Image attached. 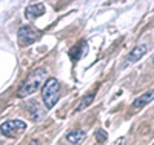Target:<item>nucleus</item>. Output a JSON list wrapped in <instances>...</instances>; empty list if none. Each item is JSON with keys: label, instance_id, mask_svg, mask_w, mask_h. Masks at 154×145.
Wrapping results in <instances>:
<instances>
[{"label": "nucleus", "instance_id": "nucleus-1", "mask_svg": "<svg viewBox=\"0 0 154 145\" xmlns=\"http://www.w3.org/2000/svg\"><path fill=\"white\" fill-rule=\"evenodd\" d=\"M46 76H48V70H46V68H35V70L29 74V77L25 80V84L20 87L17 96H19L20 99H23V97H28V96L34 94L35 91H38V90L45 85Z\"/></svg>", "mask_w": 154, "mask_h": 145}, {"label": "nucleus", "instance_id": "nucleus-2", "mask_svg": "<svg viewBox=\"0 0 154 145\" xmlns=\"http://www.w3.org/2000/svg\"><path fill=\"white\" fill-rule=\"evenodd\" d=\"M59 91H60V84L56 77L46 79V82L42 88V100L46 110H51L59 100Z\"/></svg>", "mask_w": 154, "mask_h": 145}, {"label": "nucleus", "instance_id": "nucleus-3", "mask_svg": "<svg viewBox=\"0 0 154 145\" xmlns=\"http://www.w3.org/2000/svg\"><path fill=\"white\" fill-rule=\"evenodd\" d=\"M40 37H42V33L31 25H22L19 28V33H17L19 43L22 46H28V45L37 42Z\"/></svg>", "mask_w": 154, "mask_h": 145}, {"label": "nucleus", "instance_id": "nucleus-4", "mask_svg": "<svg viewBox=\"0 0 154 145\" xmlns=\"http://www.w3.org/2000/svg\"><path fill=\"white\" fill-rule=\"evenodd\" d=\"M26 130V124L20 119H12V121H6L0 125V133L8 139H14L17 137L20 133Z\"/></svg>", "mask_w": 154, "mask_h": 145}, {"label": "nucleus", "instance_id": "nucleus-5", "mask_svg": "<svg viewBox=\"0 0 154 145\" xmlns=\"http://www.w3.org/2000/svg\"><path fill=\"white\" fill-rule=\"evenodd\" d=\"M146 51H148V46H146V45H142V43H140V45L134 46L133 51L125 57V60H123V63H122V67L125 68V67H128V65L136 63L137 60L142 59V56H145V52H146Z\"/></svg>", "mask_w": 154, "mask_h": 145}, {"label": "nucleus", "instance_id": "nucleus-6", "mask_svg": "<svg viewBox=\"0 0 154 145\" xmlns=\"http://www.w3.org/2000/svg\"><path fill=\"white\" fill-rule=\"evenodd\" d=\"M45 14V5L43 3H35V5H29L25 9V17L29 19V20H34L37 17H40Z\"/></svg>", "mask_w": 154, "mask_h": 145}, {"label": "nucleus", "instance_id": "nucleus-7", "mask_svg": "<svg viewBox=\"0 0 154 145\" xmlns=\"http://www.w3.org/2000/svg\"><path fill=\"white\" fill-rule=\"evenodd\" d=\"M65 139L72 145H79L86 139V133L83 130H72V131H69V133H66Z\"/></svg>", "mask_w": 154, "mask_h": 145}, {"label": "nucleus", "instance_id": "nucleus-8", "mask_svg": "<svg viewBox=\"0 0 154 145\" xmlns=\"http://www.w3.org/2000/svg\"><path fill=\"white\" fill-rule=\"evenodd\" d=\"M151 100H154V90H149L146 93H143L142 96H139L137 99H134L133 102V108H142L145 105H148Z\"/></svg>", "mask_w": 154, "mask_h": 145}, {"label": "nucleus", "instance_id": "nucleus-9", "mask_svg": "<svg viewBox=\"0 0 154 145\" xmlns=\"http://www.w3.org/2000/svg\"><path fill=\"white\" fill-rule=\"evenodd\" d=\"M94 97H96V93H94V91H93V93H88V94H85V96H83V97L80 99L79 105H77V107H75L74 113H79V111H83L85 108H88L89 105L93 103Z\"/></svg>", "mask_w": 154, "mask_h": 145}, {"label": "nucleus", "instance_id": "nucleus-10", "mask_svg": "<svg viewBox=\"0 0 154 145\" xmlns=\"http://www.w3.org/2000/svg\"><path fill=\"white\" fill-rule=\"evenodd\" d=\"M28 110H29V114H31V117H32V121H35V122L40 121L42 117H43V110H42V107H40L37 102L29 103Z\"/></svg>", "mask_w": 154, "mask_h": 145}, {"label": "nucleus", "instance_id": "nucleus-11", "mask_svg": "<svg viewBox=\"0 0 154 145\" xmlns=\"http://www.w3.org/2000/svg\"><path fill=\"white\" fill-rule=\"evenodd\" d=\"M68 54L71 56V59H72V60H77V59H80V57H82L80 45H75V46H72V48L69 49V52H68Z\"/></svg>", "mask_w": 154, "mask_h": 145}, {"label": "nucleus", "instance_id": "nucleus-12", "mask_svg": "<svg viewBox=\"0 0 154 145\" xmlns=\"http://www.w3.org/2000/svg\"><path fill=\"white\" fill-rule=\"evenodd\" d=\"M96 139H97V142H99V143L105 142V140L108 139L106 131H105V130H97V131H96Z\"/></svg>", "mask_w": 154, "mask_h": 145}, {"label": "nucleus", "instance_id": "nucleus-13", "mask_svg": "<svg viewBox=\"0 0 154 145\" xmlns=\"http://www.w3.org/2000/svg\"><path fill=\"white\" fill-rule=\"evenodd\" d=\"M119 145H126V142H125V139H120V140H119Z\"/></svg>", "mask_w": 154, "mask_h": 145}, {"label": "nucleus", "instance_id": "nucleus-14", "mask_svg": "<svg viewBox=\"0 0 154 145\" xmlns=\"http://www.w3.org/2000/svg\"><path fill=\"white\" fill-rule=\"evenodd\" d=\"M29 145H37V140H31V143Z\"/></svg>", "mask_w": 154, "mask_h": 145}, {"label": "nucleus", "instance_id": "nucleus-15", "mask_svg": "<svg viewBox=\"0 0 154 145\" xmlns=\"http://www.w3.org/2000/svg\"><path fill=\"white\" fill-rule=\"evenodd\" d=\"M152 63H154V56H152Z\"/></svg>", "mask_w": 154, "mask_h": 145}, {"label": "nucleus", "instance_id": "nucleus-16", "mask_svg": "<svg viewBox=\"0 0 154 145\" xmlns=\"http://www.w3.org/2000/svg\"><path fill=\"white\" fill-rule=\"evenodd\" d=\"M152 145H154V143H152Z\"/></svg>", "mask_w": 154, "mask_h": 145}]
</instances>
